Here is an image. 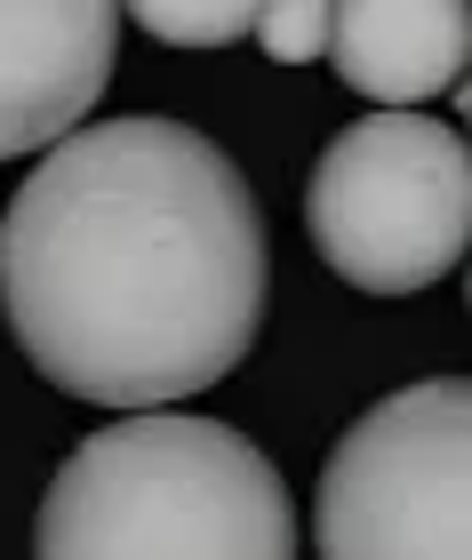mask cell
<instances>
[{
    "label": "cell",
    "mask_w": 472,
    "mask_h": 560,
    "mask_svg": "<svg viewBox=\"0 0 472 560\" xmlns=\"http://www.w3.org/2000/svg\"><path fill=\"white\" fill-rule=\"evenodd\" d=\"M264 209L185 120H88L40 152L0 224V304L57 393L177 409L225 385L264 328Z\"/></svg>",
    "instance_id": "obj_1"
},
{
    "label": "cell",
    "mask_w": 472,
    "mask_h": 560,
    "mask_svg": "<svg viewBox=\"0 0 472 560\" xmlns=\"http://www.w3.org/2000/svg\"><path fill=\"white\" fill-rule=\"evenodd\" d=\"M33 560H296V504L248 432L137 409L57 465Z\"/></svg>",
    "instance_id": "obj_2"
},
{
    "label": "cell",
    "mask_w": 472,
    "mask_h": 560,
    "mask_svg": "<svg viewBox=\"0 0 472 560\" xmlns=\"http://www.w3.org/2000/svg\"><path fill=\"white\" fill-rule=\"evenodd\" d=\"M312 248L368 296H416L464 265L472 241V152L449 120L368 113L312 161Z\"/></svg>",
    "instance_id": "obj_3"
},
{
    "label": "cell",
    "mask_w": 472,
    "mask_h": 560,
    "mask_svg": "<svg viewBox=\"0 0 472 560\" xmlns=\"http://www.w3.org/2000/svg\"><path fill=\"white\" fill-rule=\"evenodd\" d=\"M472 489V385H425L377 400L329 448L312 497L320 560H472L464 537Z\"/></svg>",
    "instance_id": "obj_4"
},
{
    "label": "cell",
    "mask_w": 472,
    "mask_h": 560,
    "mask_svg": "<svg viewBox=\"0 0 472 560\" xmlns=\"http://www.w3.org/2000/svg\"><path fill=\"white\" fill-rule=\"evenodd\" d=\"M120 57V0H0V161L72 137Z\"/></svg>",
    "instance_id": "obj_5"
},
{
    "label": "cell",
    "mask_w": 472,
    "mask_h": 560,
    "mask_svg": "<svg viewBox=\"0 0 472 560\" xmlns=\"http://www.w3.org/2000/svg\"><path fill=\"white\" fill-rule=\"evenodd\" d=\"M320 57L377 113H416L464 81L472 0H337Z\"/></svg>",
    "instance_id": "obj_6"
},
{
    "label": "cell",
    "mask_w": 472,
    "mask_h": 560,
    "mask_svg": "<svg viewBox=\"0 0 472 560\" xmlns=\"http://www.w3.org/2000/svg\"><path fill=\"white\" fill-rule=\"evenodd\" d=\"M137 16V33H153L168 48H233L257 33L264 0H120Z\"/></svg>",
    "instance_id": "obj_7"
},
{
    "label": "cell",
    "mask_w": 472,
    "mask_h": 560,
    "mask_svg": "<svg viewBox=\"0 0 472 560\" xmlns=\"http://www.w3.org/2000/svg\"><path fill=\"white\" fill-rule=\"evenodd\" d=\"M329 16H337V0H264V9H257L264 57L272 65H312L320 40H329Z\"/></svg>",
    "instance_id": "obj_8"
}]
</instances>
